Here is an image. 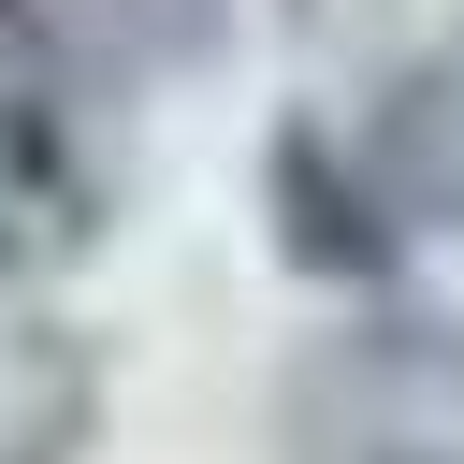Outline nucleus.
Returning <instances> with one entry per match:
<instances>
[{
    "label": "nucleus",
    "mask_w": 464,
    "mask_h": 464,
    "mask_svg": "<svg viewBox=\"0 0 464 464\" xmlns=\"http://www.w3.org/2000/svg\"><path fill=\"white\" fill-rule=\"evenodd\" d=\"M290 464H464V319H334L276 392Z\"/></svg>",
    "instance_id": "obj_1"
},
{
    "label": "nucleus",
    "mask_w": 464,
    "mask_h": 464,
    "mask_svg": "<svg viewBox=\"0 0 464 464\" xmlns=\"http://www.w3.org/2000/svg\"><path fill=\"white\" fill-rule=\"evenodd\" d=\"M232 0H0V72L44 102H145L203 72Z\"/></svg>",
    "instance_id": "obj_2"
},
{
    "label": "nucleus",
    "mask_w": 464,
    "mask_h": 464,
    "mask_svg": "<svg viewBox=\"0 0 464 464\" xmlns=\"http://www.w3.org/2000/svg\"><path fill=\"white\" fill-rule=\"evenodd\" d=\"M102 246V160L72 145V102L14 87L0 102V290L14 276H58Z\"/></svg>",
    "instance_id": "obj_3"
},
{
    "label": "nucleus",
    "mask_w": 464,
    "mask_h": 464,
    "mask_svg": "<svg viewBox=\"0 0 464 464\" xmlns=\"http://www.w3.org/2000/svg\"><path fill=\"white\" fill-rule=\"evenodd\" d=\"M362 174H377V203H392V218L464 232V29H450V44H420V58L377 87V116H362Z\"/></svg>",
    "instance_id": "obj_4"
},
{
    "label": "nucleus",
    "mask_w": 464,
    "mask_h": 464,
    "mask_svg": "<svg viewBox=\"0 0 464 464\" xmlns=\"http://www.w3.org/2000/svg\"><path fill=\"white\" fill-rule=\"evenodd\" d=\"M87 406H102L87 348L0 290V464H72L87 450Z\"/></svg>",
    "instance_id": "obj_5"
}]
</instances>
